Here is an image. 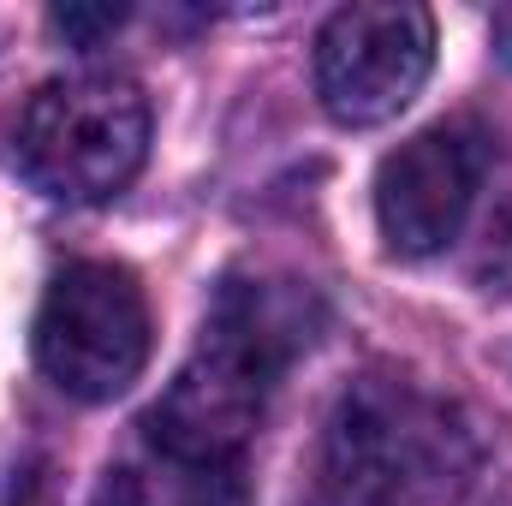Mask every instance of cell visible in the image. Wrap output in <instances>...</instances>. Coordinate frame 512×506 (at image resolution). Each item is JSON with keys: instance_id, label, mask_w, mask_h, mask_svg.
Returning a JSON list of instances; mask_svg holds the SVG:
<instances>
[{"instance_id": "obj_5", "label": "cell", "mask_w": 512, "mask_h": 506, "mask_svg": "<svg viewBox=\"0 0 512 506\" xmlns=\"http://www.w3.org/2000/svg\"><path fill=\"white\" fill-rule=\"evenodd\" d=\"M435 66V18L411 0L340 6L316 36V96L340 126L399 120Z\"/></svg>"}, {"instance_id": "obj_1", "label": "cell", "mask_w": 512, "mask_h": 506, "mask_svg": "<svg viewBox=\"0 0 512 506\" xmlns=\"http://www.w3.org/2000/svg\"><path fill=\"white\" fill-rule=\"evenodd\" d=\"M304 304L310 298L298 286H268V280L221 286L197 352L185 358V370L167 381V393L143 417L149 441L173 465L233 471L251 429L262 423L268 393L280 387L286 364L310 346Z\"/></svg>"}, {"instance_id": "obj_4", "label": "cell", "mask_w": 512, "mask_h": 506, "mask_svg": "<svg viewBox=\"0 0 512 506\" xmlns=\"http://www.w3.org/2000/svg\"><path fill=\"white\" fill-rule=\"evenodd\" d=\"M36 364L60 393L102 405L120 399L149 364V304L120 262H72L48 280L36 310Z\"/></svg>"}, {"instance_id": "obj_2", "label": "cell", "mask_w": 512, "mask_h": 506, "mask_svg": "<svg viewBox=\"0 0 512 506\" xmlns=\"http://www.w3.org/2000/svg\"><path fill=\"white\" fill-rule=\"evenodd\" d=\"M477 441L447 399L411 381H364L328 423L322 483L334 506H459Z\"/></svg>"}, {"instance_id": "obj_8", "label": "cell", "mask_w": 512, "mask_h": 506, "mask_svg": "<svg viewBox=\"0 0 512 506\" xmlns=\"http://www.w3.org/2000/svg\"><path fill=\"white\" fill-rule=\"evenodd\" d=\"M495 36H501V48H507V60H512V12H501V18H495Z\"/></svg>"}, {"instance_id": "obj_3", "label": "cell", "mask_w": 512, "mask_h": 506, "mask_svg": "<svg viewBox=\"0 0 512 506\" xmlns=\"http://www.w3.org/2000/svg\"><path fill=\"white\" fill-rule=\"evenodd\" d=\"M149 155V102L120 72H72L30 96L18 120V167L54 203L120 197Z\"/></svg>"}, {"instance_id": "obj_6", "label": "cell", "mask_w": 512, "mask_h": 506, "mask_svg": "<svg viewBox=\"0 0 512 506\" xmlns=\"http://www.w3.org/2000/svg\"><path fill=\"white\" fill-rule=\"evenodd\" d=\"M483 131L453 120V126H429L411 143H399L376 173V221L382 239L399 256H435L447 251L483 191Z\"/></svg>"}, {"instance_id": "obj_7", "label": "cell", "mask_w": 512, "mask_h": 506, "mask_svg": "<svg viewBox=\"0 0 512 506\" xmlns=\"http://www.w3.org/2000/svg\"><path fill=\"white\" fill-rule=\"evenodd\" d=\"M72 48H96L108 30H120L126 24V12L120 6H54V18H48Z\"/></svg>"}]
</instances>
